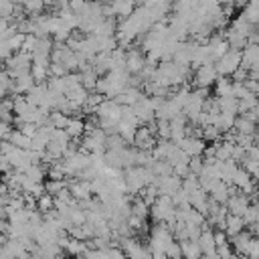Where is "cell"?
<instances>
[{"mask_svg": "<svg viewBox=\"0 0 259 259\" xmlns=\"http://www.w3.org/2000/svg\"><path fill=\"white\" fill-rule=\"evenodd\" d=\"M65 73H69L65 69L63 63H49V77H63Z\"/></svg>", "mask_w": 259, "mask_h": 259, "instance_id": "cell-45", "label": "cell"}, {"mask_svg": "<svg viewBox=\"0 0 259 259\" xmlns=\"http://www.w3.org/2000/svg\"><path fill=\"white\" fill-rule=\"evenodd\" d=\"M219 7H227V5H233V0H217Z\"/></svg>", "mask_w": 259, "mask_h": 259, "instance_id": "cell-60", "label": "cell"}, {"mask_svg": "<svg viewBox=\"0 0 259 259\" xmlns=\"http://www.w3.org/2000/svg\"><path fill=\"white\" fill-rule=\"evenodd\" d=\"M23 43H25V35H23V33H13V35L7 39V45L11 47L13 53H15V51H21Z\"/></svg>", "mask_w": 259, "mask_h": 259, "instance_id": "cell-41", "label": "cell"}, {"mask_svg": "<svg viewBox=\"0 0 259 259\" xmlns=\"http://www.w3.org/2000/svg\"><path fill=\"white\" fill-rule=\"evenodd\" d=\"M247 259H259V239L257 237H251L249 245H247V253H245Z\"/></svg>", "mask_w": 259, "mask_h": 259, "instance_id": "cell-43", "label": "cell"}, {"mask_svg": "<svg viewBox=\"0 0 259 259\" xmlns=\"http://www.w3.org/2000/svg\"><path fill=\"white\" fill-rule=\"evenodd\" d=\"M247 3H249V0H233V7H237V9H243Z\"/></svg>", "mask_w": 259, "mask_h": 259, "instance_id": "cell-59", "label": "cell"}, {"mask_svg": "<svg viewBox=\"0 0 259 259\" xmlns=\"http://www.w3.org/2000/svg\"><path fill=\"white\" fill-rule=\"evenodd\" d=\"M233 130L237 134H253L255 132V122L247 120L245 116H237L235 118V124H233Z\"/></svg>", "mask_w": 259, "mask_h": 259, "instance_id": "cell-20", "label": "cell"}, {"mask_svg": "<svg viewBox=\"0 0 259 259\" xmlns=\"http://www.w3.org/2000/svg\"><path fill=\"white\" fill-rule=\"evenodd\" d=\"M146 65V57L140 49H128L126 51V65L124 69L130 73V75H138Z\"/></svg>", "mask_w": 259, "mask_h": 259, "instance_id": "cell-3", "label": "cell"}, {"mask_svg": "<svg viewBox=\"0 0 259 259\" xmlns=\"http://www.w3.org/2000/svg\"><path fill=\"white\" fill-rule=\"evenodd\" d=\"M180 243V251H182V259H198L202 255L200 247L196 241H178Z\"/></svg>", "mask_w": 259, "mask_h": 259, "instance_id": "cell-14", "label": "cell"}, {"mask_svg": "<svg viewBox=\"0 0 259 259\" xmlns=\"http://www.w3.org/2000/svg\"><path fill=\"white\" fill-rule=\"evenodd\" d=\"M116 29H118V23L112 17H106L95 27V31L91 35H95V37H114L116 35Z\"/></svg>", "mask_w": 259, "mask_h": 259, "instance_id": "cell-12", "label": "cell"}, {"mask_svg": "<svg viewBox=\"0 0 259 259\" xmlns=\"http://www.w3.org/2000/svg\"><path fill=\"white\" fill-rule=\"evenodd\" d=\"M233 146H235V144H231V142L217 140V142H215V158H217L219 162L229 160V158H231V152H233Z\"/></svg>", "mask_w": 259, "mask_h": 259, "instance_id": "cell-15", "label": "cell"}, {"mask_svg": "<svg viewBox=\"0 0 259 259\" xmlns=\"http://www.w3.org/2000/svg\"><path fill=\"white\" fill-rule=\"evenodd\" d=\"M176 146L186 154V156H202V150H204L206 142L202 138H182Z\"/></svg>", "mask_w": 259, "mask_h": 259, "instance_id": "cell-7", "label": "cell"}, {"mask_svg": "<svg viewBox=\"0 0 259 259\" xmlns=\"http://www.w3.org/2000/svg\"><path fill=\"white\" fill-rule=\"evenodd\" d=\"M225 206H227V211H229V213H233V215H239V217H241V215L245 213V209L249 206V196H247V194H243L241 190H237V192L229 194V198H227Z\"/></svg>", "mask_w": 259, "mask_h": 259, "instance_id": "cell-5", "label": "cell"}, {"mask_svg": "<svg viewBox=\"0 0 259 259\" xmlns=\"http://www.w3.org/2000/svg\"><path fill=\"white\" fill-rule=\"evenodd\" d=\"M200 138L204 142H217V140H221V132H219L217 126L209 124V126H202V136Z\"/></svg>", "mask_w": 259, "mask_h": 259, "instance_id": "cell-32", "label": "cell"}, {"mask_svg": "<svg viewBox=\"0 0 259 259\" xmlns=\"http://www.w3.org/2000/svg\"><path fill=\"white\" fill-rule=\"evenodd\" d=\"M95 3H99V5H103V3H110V0H95Z\"/></svg>", "mask_w": 259, "mask_h": 259, "instance_id": "cell-62", "label": "cell"}, {"mask_svg": "<svg viewBox=\"0 0 259 259\" xmlns=\"http://www.w3.org/2000/svg\"><path fill=\"white\" fill-rule=\"evenodd\" d=\"M257 112H259V110H257V108H253V110H249V112H245V114H241V116H245L247 120H251V122H255V124H257Z\"/></svg>", "mask_w": 259, "mask_h": 259, "instance_id": "cell-55", "label": "cell"}, {"mask_svg": "<svg viewBox=\"0 0 259 259\" xmlns=\"http://www.w3.org/2000/svg\"><path fill=\"white\" fill-rule=\"evenodd\" d=\"M239 65H241V51L239 49H227L225 55L219 61H215V69H217L219 77H231Z\"/></svg>", "mask_w": 259, "mask_h": 259, "instance_id": "cell-1", "label": "cell"}, {"mask_svg": "<svg viewBox=\"0 0 259 259\" xmlns=\"http://www.w3.org/2000/svg\"><path fill=\"white\" fill-rule=\"evenodd\" d=\"M97 41V53H112L114 49H118L116 37H95Z\"/></svg>", "mask_w": 259, "mask_h": 259, "instance_id": "cell-21", "label": "cell"}, {"mask_svg": "<svg viewBox=\"0 0 259 259\" xmlns=\"http://www.w3.org/2000/svg\"><path fill=\"white\" fill-rule=\"evenodd\" d=\"M83 126H85V120L79 118V116H69V122L65 126V132L71 140H79L83 136Z\"/></svg>", "mask_w": 259, "mask_h": 259, "instance_id": "cell-11", "label": "cell"}, {"mask_svg": "<svg viewBox=\"0 0 259 259\" xmlns=\"http://www.w3.org/2000/svg\"><path fill=\"white\" fill-rule=\"evenodd\" d=\"M79 259H85V257H79Z\"/></svg>", "mask_w": 259, "mask_h": 259, "instance_id": "cell-64", "label": "cell"}, {"mask_svg": "<svg viewBox=\"0 0 259 259\" xmlns=\"http://www.w3.org/2000/svg\"><path fill=\"white\" fill-rule=\"evenodd\" d=\"M245 229V223H243V217L239 215H233V213H227L225 215V233H227V239L237 235L239 231Z\"/></svg>", "mask_w": 259, "mask_h": 259, "instance_id": "cell-10", "label": "cell"}, {"mask_svg": "<svg viewBox=\"0 0 259 259\" xmlns=\"http://www.w3.org/2000/svg\"><path fill=\"white\" fill-rule=\"evenodd\" d=\"M235 114H227V112H221L219 114V118H217V128H219V132L223 134V132H227V130H231L233 128V124H235Z\"/></svg>", "mask_w": 259, "mask_h": 259, "instance_id": "cell-28", "label": "cell"}, {"mask_svg": "<svg viewBox=\"0 0 259 259\" xmlns=\"http://www.w3.org/2000/svg\"><path fill=\"white\" fill-rule=\"evenodd\" d=\"M215 95L217 97L233 95V81L229 77H217V81H215Z\"/></svg>", "mask_w": 259, "mask_h": 259, "instance_id": "cell-18", "label": "cell"}, {"mask_svg": "<svg viewBox=\"0 0 259 259\" xmlns=\"http://www.w3.org/2000/svg\"><path fill=\"white\" fill-rule=\"evenodd\" d=\"M217 106L221 112H227V114H235L237 116V99L233 95L229 97H217Z\"/></svg>", "mask_w": 259, "mask_h": 259, "instance_id": "cell-26", "label": "cell"}, {"mask_svg": "<svg viewBox=\"0 0 259 259\" xmlns=\"http://www.w3.org/2000/svg\"><path fill=\"white\" fill-rule=\"evenodd\" d=\"M37 43H39V37H35L33 33H29V35H25V43H23V47H21V51H25V53H35V49H37Z\"/></svg>", "mask_w": 259, "mask_h": 259, "instance_id": "cell-40", "label": "cell"}, {"mask_svg": "<svg viewBox=\"0 0 259 259\" xmlns=\"http://www.w3.org/2000/svg\"><path fill=\"white\" fill-rule=\"evenodd\" d=\"M217 69H215V63L209 61V63H204L200 67L194 69V75H192V87H206V89H211L217 81Z\"/></svg>", "mask_w": 259, "mask_h": 259, "instance_id": "cell-2", "label": "cell"}, {"mask_svg": "<svg viewBox=\"0 0 259 259\" xmlns=\"http://www.w3.org/2000/svg\"><path fill=\"white\" fill-rule=\"evenodd\" d=\"M31 75L35 79V83H45L49 79V67L43 65H31Z\"/></svg>", "mask_w": 259, "mask_h": 259, "instance_id": "cell-33", "label": "cell"}, {"mask_svg": "<svg viewBox=\"0 0 259 259\" xmlns=\"http://www.w3.org/2000/svg\"><path fill=\"white\" fill-rule=\"evenodd\" d=\"M103 101V95L101 93H95V91H89V95H87V99H85V103H83V112H87V114H93L95 112V108L99 106V103Z\"/></svg>", "mask_w": 259, "mask_h": 259, "instance_id": "cell-27", "label": "cell"}, {"mask_svg": "<svg viewBox=\"0 0 259 259\" xmlns=\"http://www.w3.org/2000/svg\"><path fill=\"white\" fill-rule=\"evenodd\" d=\"M164 255H166L168 259H182V251H180V243L172 239V241L168 243V247L164 249Z\"/></svg>", "mask_w": 259, "mask_h": 259, "instance_id": "cell-39", "label": "cell"}, {"mask_svg": "<svg viewBox=\"0 0 259 259\" xmlns=\"http://www.w3.org/2000/svg\"><path fill=\"white\" fill-rule=\"evenodd\" d=\"M120 110H122L120 103H116L112 97H103V101L95 108L93 114H95L97 118H110V120L118 122V120H120Z\"/></svg>", "mask_w": 259, "mask_h": 259, "instance_id": "cell-4", "label": "cell"}, {"mask_svg": "<svg viewBox=\"0 0 259 259\" xmlns=\"http://www.w3.org/2000/svg\"><path fill=\"white\" fill-rule=\"evenodd\" d=\"M202 166H204L202 156H190V158H188V172L198 174V172L202 170Z\"/></svg>", "mask_w": 259, "mask_h": 259, "instance_id": "cell-44", "label": "cell"}, {"mask_svg": "<svg viewBox=\"0 0 259 259\" xmlns=\"http://www.w3.org/2000/svg\"><path fill=\"white\" fill-rule=\"evenodd\" d=\"M45 184V192L47 194H51V196H57V192H61L65 186H67V180L63 178V180H53V178H49L47 182H43Z\"/></svg>", "mask_w": 259, "mask_h": 259, "instance_id": "cell-29", "label": "cell"}, {"mask_svg": "<svg viewBox=\"0 0 259 259\" xmlns=\"http://www.w3.org/2000/svg\"><path fill=\"white\" fill-rule=\"evenodd\" d=\"M243 83H245V87H247V91H249V93H255V95H257V91H259L257 81H253V79H245Z\"/></svg>", "mask_w": 259, "mask_h": 259, "instance_id": "cell-54", "label": "cell"}, {"mask_svg": "<svg viewBox=\"0 0 259 259\" xmlns=\"http://www.w3.org/2000/svg\"><path fill=\"white\" fill-rule=\"evenodd\" d=\"M0 259H15V257H13V255L3 247V249H0Z\"/></svg>", "mask_w": 259, "mask_h": 259, "instance_id": "cell-58", "label": "cell"}, {"mask_svg": "<svg viewBox=\"0 0 259 259\" xmlns=\"http://www.w3.org/2000/svg\"><path fill=\"white\" fill-rule=\"evenodd\" d=\"M95 83H97V75L93 73V69H85L81 71V85L87 89V91H93L95 89Z\"/></svg>", "mask_w": 259, "mask_h": 259, "instance_id": "cell-31", "label": "cell"}, {"mask_svg": "<svg viewBox=\"0 0 259 259\" xmlns=\"http://www.w3.org/2000/svg\"><path fill=\"white\" fill-rule=\"evenodd\" d=\"M108 5H110V9H112V15H114V17H120L122 21L128 19V17L134 13V9H136L134 0H110Z\"/></svg>", "mask_w": 259, "mask_h": 259, "instance_id": "cell-9", "label": "cell"}, {"mask_svg": "<svg viewBox=\"0 0 259 259\" xmlns=\"http://www.w3.org/2000/svg\"><path fill=\"white\" fill-rule=\"evenodd\" d=\"M243 170L251 176V178H257V172H259V160H255V158H247V156H243Z\"/></svg>", "mask_w": 259, "mask_h": 259, "instance_id": "cell-35", "label": "cell"}, {"mask_svg": "<svg viewBox=\"0 0 259 259\" xmlns=\"http://www.w3.org/2000/svg\"><path fill=\"white\" fill-rule=\"evenodd\" d=\"M49 142H57V144L67 146V144L71 142V138L67 136V132H65V130H57V128H53V130H51V138H49Z\"/></svg>", "mask_w": 259, "mask_h": 259, "instance_id": "cell-37", "label": "cell"}, {"mask_svg": "<svg viewBox=\"0 0 259 259\" xmlns=\"http://www.w3.org/2000/svg\"><path fill=\"white\" fill-rule=\"evenodd\" d=\"M243 156H245V150L241 148V146H233V152H231V160H235V162H241L243 160Z\"/></svg>", "mask_w": 259, "mask_h": 259, "instance_id": "cell-51", "label": "cell"}, {"mask_svg": "<svg viewBox=\"0 0 259 259\" xmlns=\"http://www.w3.org/2000/svg\"><path fill=\"white\" fill-rule=\"evenodd\" d=\"M7 142H11L13 146H17V148H25V150H29L31 148V138L29 136H25L21 130H11V134H9V138H7Z\"/></svg>", "mask_w": 259, "mask_h": 259, "instance_id": "cell-19", "label": "cell"}, {"mask_svg": "<svg viewBox=\"0 0 259 259\" xmlns=\"http://www.w3.org/2000/svg\"><path fill=\"white\" fill-rule=\"evenodd\" d=\"M37 211L43 215V213H49V211H53V196L43 192L41 196H37Z\"/></svg>", "mask_w": 259, "mask_h": 259, "instance_id": "cell-30", "label": "cell"}, {"mask_svg": "<svg viewBox=\"0 0 259 259\" xmlns=\"http://www.w3.org/2000/svg\"><path fill=\"white\" fill-rule=\"evenodd\" d=\"M150 170L154 172V176H168L172 174V166L168 160H154L150 164Z\"/></svg>", "mask_w": 259, "mask_h": 259, "instance_id": "cell-24", "label": "cell"}, {"mask_svg": "<svg viewBox=\"0 0 259 259\" xmlns=\"http://www.w3.org/2000/svg\"><path fill=\"white\" fill-rule=\"evenodd\" d=\"M215 253H217V259H231V257H233V249H231L229 241L217 245V247H215Z\"/></svg>", "mask_w": 259, "mask_h": 259, "instance_id": "cell-42", "label": "cell"}, {"mask_svg": "<svg viewBox=\"0 0 259 259\" xmlns=\"http://www.w3.org/2000/svg\"><path fill=\"white\" fill-rule=\"evenodd\" d=\"M241 67L259 69V45H245L241 49Z\"/></svg>", "mask_w": 259, "mask_h": 259, "instance_id": "cell-6", "label": "cell"}, {"mask_svg": "<svg viewBox=\"0 0 259 259\" xmlns=\"http://www.w3.org/2000/svg\"><path fill=\"white\" fill-rule=\"evenodd\" d=\"M178 114H182V110L176 106V103L170 99V97H166L164 101H162V106L156 110V112H154V118H156V120H172V118H176Z\"/></svg>", "mask_w": 259, "mask_h": 259, "instance_id": "cell-8", "label": "cell"}, {"mask_svg": "<svg viewBox=\"0 0 259 259\" xmlns=\"http://www.w3.org/2000/svg\"><path fill=\"white\" fill-rule=\"evenodd\" d=\"M241 17L249 23V25H257L259 23V0H249V3L241 9Z\"/></svg>", "mask_w": 259, "mask_h": 259, "instance_id": "cell-13", "label": "cell"}, {"mask_svg": "<svg viewBox=\"0 0 259 259\" xmlns=\"http://www.w3.org/2000/svg\"><path fill=\"white\" fill-rule=\"evenodd\" d=\"M198 259H215V257H209V255H200Z\"/></svg>", "mask_w": 259, "mask_h": 259, "instance_id": "cell-61", "label": "cell"}, {"mask_svg": "<svg viewBox=\"0 0 259 259\" xmlns=\"http://www.w3.org/2000/svg\"><path fill=\"white\" fill-rule=\"evenodd\" d=\"M213 241H215V245L227 243V233L221 231V229H213Z\"/></svg>", "mask_w": 259, "mask_h": 259, "instance_id": "cell-50", "label": "cell"}, {"mask_svg": "<svg viewBox=\"0 0 259 259\" xmlns=\"http://www.w3.org/2000/svg\"><path fill=\"white\" fill-rule=\"evenodd\" d=\"M67 122H69V116H65L63 112H59V110L49 112V124L53 126V128H57V130H65Z\"/></svg>", "mask_w": 259, "mask_h": 259, "instance_id": "cell-23", "label": "cell"}, {"mask_svg": "<svg viewBox=\"0 0 259 259\" xmlns=\"http://www.w3.org/2000/svg\"><path fill=\"white\" fill-rule=\"evenodd\" d=\"M11 124H7V122H3L0 120V140H7L9 138V134H11Z\"/></svg>", "mask_w": 259, "mask_h": 259, "instance_id": "cell-52", "label": "cell"}, {"mask_svg": "<svg viewBox=\"0 0 259 259\" xmlns=\"http://www.w3.org/2000/svg\"><path fill=\"white\" fill-rule=\"evenodd\" d=\"M229 29H231V31H235L237 35L245 37V39H247V35H249L251 31H255V27H253V25H249V23H247V21H245V19H243L241 15H239L237 19H233V21H231Z\"/></svg>", "mask_w": 259, "mask_h": 259, "instance_id": "cell-17", "label": "cell"}, {"mask_svg": "<svg viewBox=\"0 0 259 259\" xmlns=\"http://www.w3.org/2000/svg\"><path fill=\"white\" fill-rule=\"evenodd\" d=\"M85 3H87V0H69V11L71 13H75V15H79L81 11H83V7H85Z\"/></svg>", "mask_w": 259, "mask_h": 259, "instance_id": "cell-47", "label": "cell"}, {"mask_svg": "<svg viewBox=\"0 0 259 259\" xmlns=\"http://www.w3.org/2000/svg\"><path fill=\"white\" fill-rule=\"evenodd\" d=\"M25 174H27L33 182H43L45 176H47V168H45L43 164H31V166L25 170Z\"/></svg>", "mask_w": 259, "mask_h": 259, "instance_id": "cell-25", "label": "cell"}, {"mask_svg": "<svg viewBox=\"0 0 259 259\" xmlns=\"http://www.w3.org/2000/svg\"><path fill=\"white\" fill-rule=\"evenodd\" d=\"M17 130H21L25 136H29V138H33L35 134H37V126L33 124V122H21L19 126H17Z\"/></svg>", "mask_w": 259, "mask_h": 259, "instance_id": "cell-46", "label": "cell"}, {"mask_svg": "<svg viewBox=\"0 0 259 259\" xmlns=\"http://www.w3.org/2000/svg\"><path fill=\"white\" fill-rule=\"evenodd\" d=\"M128 144L122 140V136L116 132V134H110L108 138H106V150H122V148H126Z\"/></svg>", "mask_w": 259, "mask_h": 259, "instance_id": "cell-34", "label": "cell"}, {"mask_svg": "<svg viewBox=\"0 0 259 259\" xmlns=\"http://www.w3.org/2000/svg\"><path fill=\"white\" fill-rule=\"evenodd\" d=\"M134 3H140V5H144V3H146V0H134Z\"/></svg>", "mask_w": 259, "mask_h": 259, "instance_id": "cell-63", "label": "cell"}, {"mask_svg": "<svg viewBox=\"0 0 259 259\" xmlns=\"http://www.w3.org/2000/svg\"><path fill=\"white\" fill-rule=\"evenodd\" d=\"M9 170H13V166H11L9 158L0 154V174H5V172H9Z\"/></svg>", "mask_w": 259, "mask_h": 259, "instance_id": "cell-53", "label": "cell"}, {"mask_svg": "<svg viewBox=\"0 0 259 259\" xmlns=\"http://www.w3.org/2000/svg\"><path fill=\"white\" fill-rule=\"evenodd\" d=\"M65 251H67L69 255H73V257H81V255L87 251V245H85V241H79V239L69 237V241H67V245H65Z\"/></svg>", "mask_w": 259, "mask_h": 259, "instance_id": "cell-22", "label": "cell"}, {"mask_svg": "<svg viewBox=\"0 0 259 259\" xmlns=\"http://www.w3.org/2000/svg\"><path fill=\"white\" fill-rule=\"evenodd\" d=\"M241 217H243V223H245V225L257 223V219H259V209H257V204H249Z\"/></svg>", "mask_w": 259, "mask_h": 259, "instance_id": "cell-38", "label": "cell"}, {"mask_svg": "<svg viewBox=\"0 0 259 259\" xmlns=\"http://www.w3.org/2000/svg\"><path fill=\"white\" fill-rule=\"evenodd\" d=\"M9 194V186L3 182V180H0V198H3V196H7Z\"/></svg>", "mask_w": 259, "mask_h": 259, "instance_id": "cell-57", "label": "cell"}, {"mask_svg": "<svg viewBox=\"0 0 259 259\" xmlns=\"http://www.w3.org/2000/svg\"><path fill=\"white\" fill-rule=\"evenodd\" d=\"M156 138L158 140L170 138V122L168 120H156Z\"/></svg>", "mask_w": 259, "mask_h": 259, "instance_id": "cell-36", "label": "cell"}, {"mask_svg": "<svg viewBox=\"0 0 259 259\" xmlns=\"http://www.w3.org/2000/svg\"><path fill=\"white\" fill-rule=\"evenodd\" d=\"M247 71H249V69H245V67L239 65V67L233 71V75H231L233 81H245V79H247Z\"/></svg>", "mask_w": 259, "mask_h": 259, "instance_id": "cell-49", "label": "cell"}, {"mask_svg": "<svg viewBox=\"0 0 259 259\" xmlns=\"http://www.w3.org/2000/svg\"><path fill=\"white\" fill-rule=\"evenodd\" d=\"M198 237H200V227L186 225V239H188V241H196Z\"/></svg>", "mask_w": 259, "mask_h": 259, "instance_id": "cell-48", "label": "cell"}, {"mask_svg": "<svg viewBox=\"0 0 259 259\" xmlns=\"http://www.w3.org/2000/svg\"><path fill=\"white\" fill-rule=\"evenodd\" d=\"M21 7H23V11L29 15V19L43 15V11L47 9V7H45V0H25Z\"/></svg>", "mask_w": 259, "mask_h": 259, "instance_id": "cell-16", "label": "cell"}, {"mask_svg": "<svg viewBox=\"0 0 259 259\" xmlns=\"http://www.w3.org/2000/svg\"><path fill=\"white\" fill-rule=\"evenodd\" d=\"M53 7L59 11V9H67L69 7V0H53Z\"/></svg>", "mask_w": 259, "mask_h": 259, "instance_id": "cell-56", "label": "cell"}]
</instances>
